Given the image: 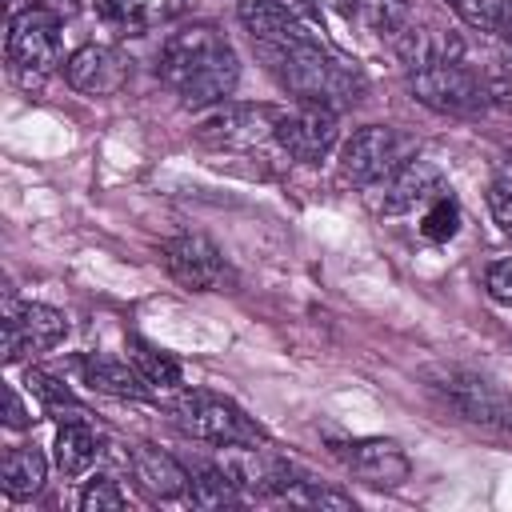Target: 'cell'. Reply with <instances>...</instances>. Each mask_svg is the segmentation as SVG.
I'll return each mask as SVG.
<instances>
[{"label":"cell","instance_id":"cell-1","mask_svg":"<svg viewBox=\"0 0 512 512\" xmlns=\"http://www.w3.org/2000/svg\"><path fill=\"white\" fill-rule=\"evenodd\" d=\"M160 80L180 96L188 108H216L236 92L240 60L228 36L212 24H188L172 32L156 60Z\"/></svg>","mask_w":512,"mask_h":512},{"label":"cell","instance_id":"cell-2","mask_svg":"<svg viewBox=\"0 0 512 512\" xmlns=\"http://www.w3.org/2000/svg\"><path fill=\"white\" fill-rule=\"evenodd\" d=\"M268 64V72L280 80V88H288L300 104H324V108H348L364 96L368 80L364 72L336 56L324 40H316L312 32L288 40V44H272V48H256Z\"/></svg>","mask_w":512,"mask_h":512},{"label":"cell","instance_id":"cell-3","mask_svg":"<svg viewBox=\"0 0 512 512\" xmlns=\"http://www.w3.org/2000/svg\"><path fill=\"white\" fill-rule=\"evenodd\" d=\"M176 424L204 444L216 448H244V444H264V432L248 420V412L240 404H232L228 396H216L208 388H184L172 404Z\"/></svg>","mask_w":512,"mask_h":512},{"label":"cell","instance_id":"cell-4","mask_svg":"<svg viewBox=\"0 0 512 512\" xmlns=\"http://www.w3.org/2000/svg\"><path fill=\"white\" fill-rule=\"evenodd\" d=\"M408 88L424 108L444 116H480L492 104L488 84L464 60H440V64L416 68L408 72Z\"/></svg>","mask_w":512,"mask_h":512},{"label":"cell","instance_id":"cell-5","mask_svg":"<svg viewBox=\"0 0 512 512\" xmlns=\"http://www.w3.org/2000/svg\"><path fill=\"white\" fill-rule=\"evenodd\" d=\"M4 52H8V64L16 76H24L28 84L44 80L60 64V16L40 4L20 8L8 24Z\"/></svg>","mask_w":512,"mask_h":512},{"label":"cell","instance_id":"cell-6","mask_svg":"<svg viewBox=\"0 0 512 512\" xmlns=\"http://www.w3.org/2000/svg\"><path fill=\"white\" fill-rule=\"evenodd\" d=\"M412 152V140L388 124H364L356 128L340 148V176L356 188L384 184Z\"/></svg>","mask_w":512,"mask_h":512},{"label":"cell","instance_id":"cell-7","mask_svg":"<svg viewBox=\"0 0 512 512\" xmlns=\"http://www.w3.org/2000/svg\"><path fill=\"white\" fill-rule=\"evenodd\" d=\"M68 336V316L40 300L4 296V360L16 364L28 352H48Z\"/></svg>","mask_w":512,"mask_h":512},{"label":"cell","instance_id":"cell-8","mask_svg":"<svg viewBox=\"0 0 512 512\" xmlns=\"http://www.w3.org/2000/svg\"><path fill=\"white\" fill-rule=\"evenodd\" d=\"M432 388L472 424H492V428H512V396L492 384L488 376H476L468 368H440L432 372Z\"/></svg>","mask_w":512,"mask_h":512},{"label":"cell","instance_id":"cell-9","mask_svg":"<svg viewBox=\"0 0 512 512\" xmlns=\"http://www.w3.org/2000/svg\"><path fill=\"white\" fill-rule=\"evenodd\" d=\"M340 140V120H336V108H324V104H300L292 112H280L276 116V144L300 160V164H316L324 160Z\"/></svg>","mask_w":512,"mask_h":512},{"label":"cell","instance_id":"cell-10","mask_svg":"<svg viewBox=\"0 0 512 512\" xmlns=\"http://www.w3.org/2000/svg\"><path fill=\"white\" fill-rule=\"evenodd\" d=\"M276 116L280 108H264V104H220L200 120L196 136L216 148H252L276 136Z\"/></svg>","mask_w":512,"mask_h":512},{"label":"cell","instance_id":"cell-11","mask_svg":"<svg viewBox=\"0 0 512 512\" xmlns=\"http://www.w3.org/2000/svg\"><path fill=\"white\" fill-rule=\"evenodd\" d=\"M164 268L176 284H184L192 292H216L228 280V268H224V256L216 252V244L204 236H192V232L172 236L164 244Z\"/></svg>","mask_w":512,"mask_h":512},{"label":"cell","instance_id":"cell-12","mask_svg":"<svg viewBox=\"0 0 512 512\" xmlns=\"http://www.w3.org/2000/svg\"><path fill=\"white\" fill-rule=\"evenodd\" d=\"M132 60L112 44H84L64 60V80L88 96H112L128 84Z\"/></svg>","mask_w":512,"mask_h":512},{"label":"cell","instance_id":"cell-13","mask_svg":"<svg viewBox=\"0 0 512 512\" xmlns=\"http://www.w3.org/2000/svg\"><path fill=\"white\" fill-rule=\"evenodd\" d=\"M444 192V176L432 160H420V156H408L380 188V212L384 216H404V212H416L424 208L432 196Z\"/></svg>","mask_w":512,"mask_h":512},{"label":"cell","instance_id":"cell-14","mask_svg":"<svg viewBox=\"0 0 512 512\" xmlns=\"http://www.w3.org/2000/svg\"><path fill=\"white\" fill-rule=\"evenodd\" d=\"M236 16H240V24H244V32L252 36L256 48L288 44V40L308 32L304 20L284 0H236Z\"/></svg>","mask_w":512,"mask_h":512},{"label":"cell","instance_id":"cell-15","mask_svg":"<svg viewBox=\"0 0 512 512\" xmlns=\"http://www.w3.org/2000/svg\"><path fill=\"white\" fill-rule=\"evenodd\" d=\"M336 456L372 484H400L408 476V456L392 440H348L336 444Z\"/></svg>","mask_w":512,"mask_h":512},{"label":"cell","instance_id":"cell-16","mask_svg":"<svg viewBox=\"0 0 512 512\" xmlns=\"http://www.w3.org/2000/svg\"><path fill=\"white\" fill-rule=\"evenodd\" d=\"M132 476L156 500H180V496H188V468L176 456H168V452H160L152 444L132 448Z\"/></svg>","mask_w":512,"mask_h":512},{"label":"cell","instance_id":"cell-17","mask_svg":"<svg viewBox=\"0 0 512 512\" xmlns=\"http://www.w3.org/2000/svg\"><path fill=\"white\" fill-rule=\"evenodd\" d=\"M392 40H396V52L408 64V72L428 68V64H440V60H460V52H464L460 36H452L444 28H432V24H412V20Z\"/></svg>","mask_w":512,"mask_h":512},{"label":"cell","instance_id":"cell-18","mask_svg":"<svg viewBox=\"0 0 512 512\" xmlns=\"http://www.w3.org/2000/svg\"><path fill=\"white\" fill-rule=\"evenodd\" d=\"M184 4L188 0H96V12L116 32L140 36V32H152V28L168 24V20H176L184 12Z\"/></svg>","mask_w":512,"mask_h":512},{"label":"cell","instance_id":"cell-19","mask_svg":"<svg viewBox=\"0 0 512 512\" xmlns=\"http://www.w3.org/2000/svg\"><path fill=\"white\" fill-rule=\"evenodd\" d=\"M84 380L100 392H112V396H132V400H144L152 396L156 388L140 376V368L132 360H108V356H88L84 360Z\"/></svg>","mask_w":512,"mask_h":512},{"label":"cell","instance_id":"cell-20","mask_svg":"<svg viewBox=\"0 0 512 512\" xmlns=\"http://www.w3.org/2000/svg\"><path fill=\"white\" fill-rule=\"evenodd\" d=\"M100 456V444H96V432L84 424V420H68L56 428V440H52V460L64 476H84Z\"/></svg>","mask_w":512,"mask_h":512},{"label":"cell","instance_id":"cell-21","mask_svg":"<svg viewBox=\"0 0 512 512\" xmlns=\"http://www.w3.org/2000/svg\"><path fill=\"white\" fill-rule=\"evenodd\" d=\"M44 472H48V464H44L40 448H28V444L8 448L4 460H0V488H4L12 500H28V496L40 492Z\"/></svg>","mask_w":512,"mask_h":512},{"label":"cell","instance_id":"cell-22","mask_svg":"<svg viewBox=\"0 0 512 512\" xmlns=\"http://www.w3.org/2000/svg\"><path fill=\"white\" fill-rule=\"evenodd\" d=\"M240 484L232 480V472L224 464H192L188 468V504L196 508H224V504H240Z\"/></svg>","mask_w":512,"mask_h":512},{"label":"cell","instance_id":"cell-23","mask_svg":"<svg viewBox=\"0 0 512 512\" xmlns=\"http://www.w3.org/2000/svg\"><path fill=\"white\" fill-rule=\"evenodd\" d=\"M128 360L140 368V376L156 388V392H168V388H180V364L160 352L156 344L140 340V336H128Z\"/></svg>","mask_w":512,"mask_h":512},{"label":"cell","instance_id":"cell-24","mask_svg":"<svg viewBox=\"0 0 512 512\" xmlns=\"http://www.w3.org/2000/svg\"><path fill=\"white\" fill-rule=\"evenodd\" d=\"M468 28L496 32L512 40V0H444Z\"/></svg>","mask_w":512,"mask_h":512},{"label":"cell","instance_id":"cell-25","mask_svg":"<svg viewBox=\"0 0 512 512\" xmlns=\"http://www.w3.org/2000/svg\"><path fill=\"white\" fill-rule=\"evenodd\" d=\"M456 228H460V208H456V200L448 196V192H440V196H432L428 204H424V216H420V232L428 236V240H452L456 236Z\"/></svg>","mask_w":512,"mask_h":512},{"label":"cell","instance_id":"cell-26","mask_svg":"<svg viewBox=\"0 0 512 512\" xmlns=\"http://www.w3.org/2000/svg\"><path fill=\"white\" fill-rule=\"evenodd\" d=\"M280 500H288V504H312V508H352V496L348 492L324 488L316 480H292Z\"/></svg>","mask_w":512,"mask_h":512},{"label":"cell","instance_id":"cell-27","mask_svg":"<svg viewBox=\"0 0 512 512\" xmlns=\"http://www.w3.org/2000/svg\"><path fill=\"white\" fill-rule=\"evenodd\" d=\"M124 504H128L124 492H120L116 480H108V476L88 480V488L80 492V512H120Z\"/></svg>","mask_w":512,"mask_h":512},{"label":"cell","instance_id":"cell-28","mask_svg":"<svg viewBox=\"0 0 512 512\" xmlns=\"http://www.w3.org/2000/svg\"><path fill=\"white\" fill-rule=\"evenodd\" d=\"M28 388H32L48 408H80V404H76V396H72L56 376H48V372H40V368H32V372H28Z\"/></svg>","mask_w":512,"mask_h":512},{"label":"cell","instance_id":"cell-29","mask_svg":"<svg viewBox=\"0 0 512 512\" xmlns=\"http://www.w3.org/2000/svg\"><path fill=\"white\" fill-rule=\"evenodd\" d=\"M484 288H488V296H492V300L512 304V256L492 260V264L484 268Z\"/></svg>","mask_w":512,"mask_h":512},{"label":"cell","instance_id":"cell-30","mask_svg":"<svg viewBox=\"0 0 512 512\" xmlns=\"http://www.w3.org/2000/svg\"><path fill=\"white\" fill-rule=\"evenodd\" d=\"M488 208H492V220L500 224V232H504V236H512V196L492 188V196H488Z\"/></svg>","mask_w":512,"mask_h":512},{"label":"cell","instance_id":"cell-31","mask_svg":"<svg viewBox=\"0 0 512 512\" xmlns=\"http://www.w3.org/2000/svg\"><path fill=\"white\" fill-rule=\"evenodd\" d=\"M4 404H8V408H4V424H8V428H28V412H24L20 392H16L12 384L4 388Z\"/></svg>","mask_w":512,"mask_h":512},{"label":"cell","instance_id":"cell-32","mask_svg":"<svg viewBox=\"0 0 512 512\" xmlns=\"http://www.w3.org/2000/svg\"><path fill=\"white\" fill-rule=\"evenodd\" d=\"M492 188L512 196V152H504V156L496 160V172H492Z\"/></svg>","mask_w":512,"mask_h":512},{"label":"cell","instance_id":"cell-33","mask_svg":"<svg viewBox=\"0 0 512 512\" xmlns=\"http://www.w3.org/2000/svg\"><path fill=\"white\" fill-rule=\"evenodd\" d=\"M284 4H288L304 24H320V4H316V0H284Z\"/></svg>","mask_w":512,"mask_h":512},{"label":"cell","instance_id":"cell-34","mask_svg":"<svg viewBox=\"0 0 512 512\" xmlns=\"http://www.w3.org/2000/svg\"><path fill=\"white\" fill-rule=\"evenodd\" d=\"M32 4H40V8H48L56 16H72L76 12V0H32Z\"/></svg>","mask_w":512,"mask_h":512}]
</instances>
